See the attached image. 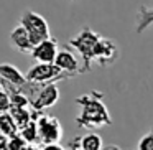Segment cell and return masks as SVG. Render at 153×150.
Masks as SVG:
<instances>
[{
  "label": "cell",
  "instance_id": "7a4b0ae2",
  "mask_svg": "<svg viewBox=\"0 0 153 150\" xmlns=\"http://www.w3.org/2000/svg\"><path fill=\"white\" fill-rule=\"evenodd\" d=\"M100 40V35L92 31L89 27H84L74 38L69 40V46L74 48L82 58V73L91 69V64L94 63V56H96V48Z\"/></svg>",
  "mask_w": 153,
  "mask_h": 150
},
{
  "label": "cell",
  "instance_id": "d6986e66",
  "mask_svg": "<svg viewBox=\"0 0 153 150\" xmlns=\"http://www.w3.org/2000/svg\"><path fill=\"white\" fill-rule=\"evenodd\" d=\"M12 107V102H10V94L7 91H0V114H5L8 112Z\"/></svg>",
  "mask_w": 153,
  "mask_h": 150
},
{
  "label": "cell",
  "instance_id": "cb8c5ba5",
  "mask_svg": "<svg viewBox=\"0 0 153 150\" xmlns=\"http://www.w3.org/2000/svg\"><path fill=\"white\" fill-rule=\"evenodd\" d=\"M0 150H8V145H7V143H5V145H2V147H0Z\"/></svg>",
  "mask_w": 153,
  "mask_h": 150
},
{
  "label": "cell",
  "instance_id": "9c48e42d",
  "mask_svg": "<svg viewBox=\"0 0 153 150\" xmlns=\"http://www.w3.org/2000/svg\"><path fill=\"white\" fill-rule=\"evenodd\" d=\"M0 79H2V84H8V86L18 87V91L23 86L28 84V79L17 66L10 63H2L0 64Z\"/></svg>",
  "mask_w": 153,
  "mask_h": 150
},
{
  "label": "cell",
  "instance_id": "5bb4252c",
  "mask_svg": "<svg viewBox=\"0 0 153 150\" xmlns=\"http://www.w3.org/2000/svg\"><path fill=\"white\" fill-rule=\"evenodd\" d=\"M102 137L96 132H89L79 137V150H102Z\"/></svg>",
  "mask_w": 153,
  "mask_h": 150
},
{
  "label": "cell",
  "instance_id": "277c9868",
  "mask_svg": "<svg viewBox=\"0 0 153 150\" xmlns=\"http://www.w3.org/2000/svg\"><path fill=\"white\" fill-rule=\"evenodd\" d=\"M25 76L30 83L35 84H50V83H56L59 79H64V78H69L54 63H36L28 69V73Z\"/></svg>",
  "mask_w": 153,
  "mask_h": 150
},
{
  "label": "cell",
  "instance_id": "4fadbf2b",
  "mask_svg": "<svg viewBox=\"0 0 153 150\" xmlns=\"http://www.w3.org/2000/svg\"><path fill=\"white\" fill-rule=\"evenodd\" d=\"M8 112L13 117L18 129H23L27 124H30L33 120V110H31V107H10Z\"/></svg>",
  "mask_w": 153,
  "mask_h": 150
},
{
  "label": "cell",
  "instance_id": "ba28073f",
  "mask_svg": "<svg viewBox=\"0 0 153 150\" xmlns=\"http://www.w3.org/2000/svg\"><path fill=\"white\" fill-rule=\"evenodd\" d=\"M58 53H59V50H58V41L54 38H48V40L35 45L30 54L36 63H54Z\"/></svg>",
  "mask_w": 153,
  "mask_h": 150
},
{
  "label": "cell",
  "instance_id": "6da1fadb",
  "mask_svg": "<svg viewBox=\"0 0 153 150\" xmlns=\"http://www.w3.org/2000/svg\"><path fill=\"white\" fill-rule=\"evenodd\" d=\"M76 102L81 106V114L76 119L79 127H84V129H99V127L109 125L112 122L109 110H107V107L102 102V94L92 91L89 94L79 96L76 99Z\"/></svg>",
  "mask_w": 153,
  "mask_h": 150
},
{
  "label": "cell",
  "instance_id": "ffe728a7",
  "mask_svg": "<svg viewBox=\"0 0 153 150\" xmlns=\"http://www.w3.org/2000/svg\"><path fill=\"white\" fill-rule=\"evenodd\" d=\"M41 150H66V149L63 145H59V143H48V145H43Z\"/></svg>",
  "mask_w": 153,
  "mask_h": 150
},
{
  "label": "cell",
  "instance_id": "ac0fdd59",
  "mask_svg": "<svg viewBox=\"0 0 153 150\" xmlns=\"http://www.w3.org/2000/svg\"><path fill=\"white\" fill-rule=\"evenodd\" d=\"M137 150H153V130H150L138 140Z\"/></svg>",
  "mask_w": 153,
  "mask_h": 150
},
{
  "label": "cell",
  "instance_id": "d4e9b609",
  "mask_svg": "<svg viewBox=\"0 0 153 150\" xmlns=\"http://www.w3.org/2000/svg\"><path fill=\"white\" fill-rule=\"evenodd\" d=\"M0 91H4V84H2V79H0Z\"/></svg>",
  "mask_w": 153,
  "mask_h": 150
},
{
  "label": "cell",
  "instance_id": "4316f807",
  "mask_svg": "<svg viewBox=\"0 0 153 150\" xmlns=\"http://www.w3.org/2000/svg\"><path fill=\"white\" fill-rule=\"evenodd\" d=\"M152 130H153V129H152Z\"/></svg>",
  "mask_w": 153,
  "mask_h": 150
},
{
  "label": "cell",
  "instance_id": "44dd1931",
  "mask_svg": "<svg viewBox=\"0 0 153 150\" xmlns=\"http://www.w3.org/2000/svg\"><path fill=\"white\" fill-rule=\"evenodd\" d=\"M7 142H8V137H5L4 134L0 132V147H2V145H5Z\"/></svg>",
  "mask_w": 153,
  "mask_h": 150
},
{
  "label": "cell",
  "instance_id": "8fae6325",
  "mask_svg": "<svg viewBox=\"0 0 153 150\" xmlns=\"http://www.w3.org/2000/svg\"><path fill=\"white\" fill-rule=\"evenodd\" d=\"M10 41L15 46V50L20 51V53H31V50H33V43H31L30 35H28L27 28L20 23L10 31Z\"/></svg>",
  "mask_w": 153,
  "mask_h": 150
},
{
  "label": "cell",
  "instance_id": "e0dca14e",
  "mask_svg": "<svg viewBox=\"0 0 153 150\" xmlns=\"http://www.w3.org/2000/svg\"><path fill=\"white\" fill-rule=\"evenodd\" d=\"M7 145H8V150H25V147H27L28 143L25 142V139L20 135V132H18L17 135L8 137Z\"/></svg>",
  "mask_w": 153,
  "mask_h": 150
},
{
  "label": "cell",
  "instance_id": "603a6c76",
  "mask_svg": "<svg viewBox=\"0 0 153 150\" xmlns=\"http://www.w3.org/2000/svg\"><path fill=\"white\" fill-rule=\"evenodd\" d=\"M102 150H120V149L115 147V145H109V147H105V149H102Z\"/></svg>",
  "mask_w": 153,
  "mask_h": 150
},
{
  "label": "cell",
  "instance_id": "52a82bcc",
  "mask_svg": "<svg viewBox=\"0 0 153 150\" xmlns=\"http://www.w3.org/2000/svg\"><path fill=\"white\" fill-rule=\"evenodd\" d=\"M119 56V48H117L115 41L110 38L100 37L99 43L96 48V56H94V63L100 64V66H109Z\"/></svg>",
  "mask_w": 153,
  "mask_h": 150
},
{
  "label": "cell",
  "instance_id": "3957f363",
  "mask_svg": "<svg viewBox=\"0 0 153 150\" xmlns=\"http://www.w3.org/2000/svg\"><path fill=\"white\" fill-rule=\"evenodd\" d=\"M20 25H23V27L27 28L33 46L38 43H41V41H45V40H48V38H51L48 22L45 20L43 15L36 13V12H33V10H27L22 15Z\"/></svg>",
  "mask_w": 153,
  "mask_h": 150
},
{
  "label": "cell",
  "instance_id": "484cf974",
  "mask_svg": "<svg viewBox=\"0 0 153 150\" xmlns=\"http://www.w3.org/2000/svg\"><path fill=\"white\" fill-rule=\"evenodd\" d=\"M71 2H79V0H71Z\"/></svg>",
  "mask_w": 153,
  "mask_h": 150
},
{
  "label": "cell",
  "instance_id": "5b68a950",
  "mask_svg": "<svg viewBox=\"0 0 153 150\" xmlns=\"http://www.w3.org/2000/svg\"><path fill=\"white\" fill-rule=\"evenodd\" d=\"M38 125V135H40V143L48 145V143H59L63 137V125L56 117L51 116H43L36 120Z\"/></svg>",
  "mask_w": 153,
  "mask_h": 150
},
{
  "label": "cell",
  "instance_id": "7c38bea8",
  "mask_svg": "<svg viewBox=\"0 0 153 150\" xmlns=\"http://www.w3.org/2000/svg\"><path fill=\"white\" fill-rule=\"evenodd\" d=\"M135 31L137 33H143L150 25H153V7H138L137 10V18H135Z\"/></svg>",
  "mask_w": 153,
  "mask_h": 150
},
{
  "label": "cell",
  "instance_id": "7402d4cb",
  "mask_svg": "<svg viewBox=\"0 0 153 150\" xmlns=\"http://www.w3.org/2000/svg\"><path fill=\"white\" fill-rule=\"evenodd\" d=\"M25 150H41V149H38V147H35V145H27Z\"/></svg>",
  "mask_w": 153,
  "mask_h": 150
},
{
  "label": "cell",
  "instance_id": "2e32d148",
  "mask_svg": "<svg viewBox=\"0 0 153 150\" xmlns=\"http://www.w3.org/2000/svg\"><path fill=\"white\" fill-rule=\"evenodd\" d=\"M20 135L25 139V142L28 145H33V143L40 142V135H38V125H36V120H31L30 124L20 129Z\"/></svg>",
  "mask_w": 153,
  "mask_h": 150
},
{
  "label": "cell",
  "instance_id": "30bf717a",
  "mask_svg": "<svg viewBox=\"0 0 153 150\" xmlns=\"http://www.w3.org/2000/svg\"><path fill=\"white\" fill-rule=\"evenodd\" d=\"M54 64L63 71L66 76H74L77 73H82V68H81L77 58L74 56V53H71L69 50H61L58 53L56 60H54Z\"/></svg>",
  "mask_w": 153,
  "mask_h": 150
},
{
  "label": "cell",
  "instance_id": "9a60e30c",
  "mask_svg": "<svg viewBox=\"0 0 153 150\" xmlns=\"http://www.w3.org/2000/svg\"><path fill=\"white\" fill-rule=\"evenodd\" d=\"M0 132L4 134L5 137H13L20 132L18 125L15 124L13 117L10 116V112L0 114Z\"/></svg>",
  "mask_w": 153,
  "mask_h": 150
},
{
  "label": "cell",
  "instance_id": "8992f818",
  "mask_svg": "<svg viewBox=\"0 0 153 150\" xmlns=\"http://www.w3.org/2000/svg\"><path fill=\"white\" fill-rule=\"evenodd\" d=\"M58 101H59V89H58L56 83L43 84L41 89L38 91L36 97L31 101V109L38 110V112H43L48 107H53Z\"/></svg>",
  "mask_w": 153,
  "mask_h": 150
}]
</instances>
